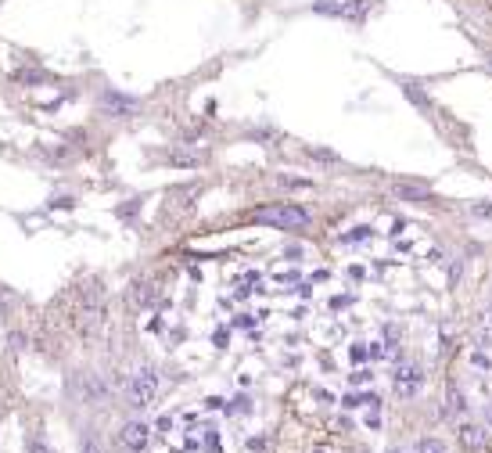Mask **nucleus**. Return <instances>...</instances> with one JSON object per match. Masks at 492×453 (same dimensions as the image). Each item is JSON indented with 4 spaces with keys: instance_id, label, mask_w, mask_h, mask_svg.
<instances>
[{
    "instance_id": "1",
    "label": "nucleus",
    "mask_w": 492,
    "mask_h": 453,
    "mask_svg": "<svg viewBox=\"0 0 492 453\" xmlns=\"http://www.w3.org/2000/svg\"><path fill=\"white\" fill-rule=\"evenodd\" d=\"M255 223H266V226H277V231H302V226H309V209H302V205L295 201H281V205H263V209L252 213Z\"/></svg>"
},
{
    "instance_id": "8",
    "label": "nucleus",
    "mask_w": 492,
    "mask_h": 453,
    "mask_svg": "<svg viewBox=\"0 0 492 453\" xmlns=\"http://www.w3.org/2000/svg\"><path fill=\"white\" fill-rule=\"evenodd\" d=\"M460 439H464L467 450H485V431L478 425H464L460 428Z\"/></svg>"
},
{
    "instance_id": "20",
    "label": "nucleus",
    "mask_w": 492,
    "mask_h": 453,
    "mask_svg": "<svg viewBox=\"0 0 492 453\" xmlns=\"http://www.w3.org/2000/svg\"><path fill=\"white\" fill-rule=\"evenodd\" d=\"M363 381H370V370H356L352 374V385H363Z\"/></svg>"
},
{
    "instance_id": "21",
    "label": "nucleus",
    "mask_w": 492,
    "mask_h": 453,
    "mask_svg": "<svg viewBox=\"0 0 492 453\" xmlns=\"http://www.w3.org/2000/svg\"><path fill=\"white\" fill-rule=\"evenodd\" d=\"M359 403H367V400H359V396H345V400H341V406H349V410L359 406Z\"/></svg>"
},
{
    "instance_id": "19",
    "label": "nucleus",
    "mask_w": 492,
    "mask_h": 453,
    "mask_svg": "<svg viewBox=\"0 0 492 453\" xmlns=\"http://www.w3.org/2000/svg\"><path fill=\"white\" fill-rule=\"evenodd\" d=\"M349 356H352V363H356V360H367V349H363V345H352Z\"/></svg>"
},
{
    "instance_id": "4",
    "label": "nucleus",
    "mask_w": 492,
    "mask_h": 453,
    "mask_svg": "<svg viewBox=\"0 0 492 453\" xmlns=\"http://www.w3.org/2000/svg\"><path fill=\"white\" fill-rule=\"evenodd\" d=\"M137 112H140V101L115 90V87H104L97 94V115H104V119H133Z\"/></svg>"
},
{
    "instance_id": "11",
    "label": "nucleus",
    "mask_w": 492,
    "mask_h": 453,
    "mask_svg": "<svg viewBox=\"0 0 492 453\" xmlns=\"http://www.w3.org/2000/svg\"><path fill=\"white\" fill-rule=\"evenodd\" d=\"M402 94H406V97H410V101H413V105H420L424 112H427V108H432V101H427V94H424V90H420L417 83H402Z\"/></svg>"
},
{
    "instance_id": "24",
    "label": "nucleus",
    "mask_w": 492,
    "mask_h": 453,
    "mask_svg": "<svg viewBox=\"0 0 492 453\" xmlns=\"http://www.w3.org/2000/svg\"><path fill=\"white\" fill-rule=\"evenodd\" d=\"M388 453H402V450H388Z\"/></svg>"
},
{
    "instance_id": "7",
    "label": "nucleus",
    "mask_w": 492,
    "mask_h": 453,
    "mask_svg": "<svg viewBox=\"0 0 492 453\" xmlns=\"http://www.w3.org/2000/svg\"><path fill=\"white\" fill-rule=\"evenodd\" d=\"M76 388L83 393V400H87V403H101V400H104V385H97V378H94V374L76 378Z\"/></svg>"
},
{
    "instance_id": "5",
    "label": "nucleus",
    "mask_w": 492,
    "mask_h": 453,
    "mask_svg": "<svg viewBox=\"0 0 492 453\" xmlns=\"http://www.w3.org/2000/svg\"><path fill=\"white\" fill-rule=\"evenodd\" d=\"M392 385H395L399 400H413L420 393V385H424V370L417 363H399L395 374H392Z\"/></svg>"
},
{
    "instance_id": "18",
    "label": "nucleus",
    "mask_w": 492,
    "mask_h": 453,
    "mask_svg": "<svg viewBox=\"0 0 492 453\" xmlns=\"http://www.w3.org/2000/svg\"><path fill=\"white\" fill-rule=\"evenodd\" d=\"M79 453H101V446H97L94 439H83V443H79Z\"/></svg>"
},
{
    "instance_id": "12",
    "label": "nucleus",
    "mask_w": 492,
    "mask_h": 453,
    "mask_svg": "<svg viewBox=\"0 0 492 453\" xmlns=\"http://www.w3.org/2000/svg\"><path fill=\"white\" fill-rule=\"evenodd\" d=\"M420 453H449V446L442 439H424L420 443Z\"/></svg>"
},
{
    "instance_id": "9",
    "label": "nucleus",
    "mask_w": 492,
    "mask_h": 453,
    "mask_svg": "<svg viewBox=\"0 0 492 453\" xmlns=\"http://www.w3.org/2000/svg\"><path fill=\"white\" fill-rule=\"evenodd\" d=\"M130 299H133V306H151V302H155V284L137 281L133 292H130Z\"/></svg>"
},
{
    "instance_id": "22",
    "label": "nucleus",
    "mask_w": 492,
    "mask_h": 453,
    "mask_svg": "<svg viewBox=\"0 0 492 453\" xmlns=\"http://www.w3.org/2000/svg\"><path fill=\"white\" fill-rule=\"evenodd\" d=\"M11 349H26V338L22 335H11Z\"/></svg>"
},
{
    "instance_id": "3",
    "label": "nucleus",
    "mask_w": 492,
    "mask_h": 453,
    "mask_svg": "<svg viewBox=\"0 0 492 453\" xmlns=\"http://www.w3.org/2000/svg\"><path fill=\"white\" fill-rule=\"evenodd\" d=\"M155 396H158V374H155V367H137L133 370V378H130V385H126V400H130V406H137V410H147L155 403Z\"/></svg>"
},
{
    "instance_id": "13",
    "label": "nucleus",
    "mask_w": 492,
    "mask_h": 453,
    "mask_svg": "<svg viewBox=\"0 0 492 453\" xmlns=\"http://www.w3.org/2000/svg\"><path fill=\"white\" fill-rule=\"evenodd\" d=\"M402 198H410V201H424V191L420 188H406V183H399V188H395Z\"/></svg>"
},
{
    "instance_id": "15",
    "label": "nucleus",
    "mask_w": 492,
    "mask_h": 453,
    "mask_svg": "<svg viewBox=\"0 0 492 453\" xmlns=\"http://www.w3.org/2000/svg\"><path fill=\"white\" fill-rule=\"evenodd\" d=\"M173 162H177V166H198L202 155H183V151H177V155H173Z\"/></svg>"
},
{
    "instance_id": "14",
    "label": "nucleus",
    "mask_w": 492,
    "mask_h": 453,
    "mask_svg": "<svg viewBox=\"0 0 492 453\" xmlns=\"http://www.w3.org/2000/svg\"><path fill=\"white\" fill-rule=\"evenodd\" d=\"M478 327H482L485 335H492V306H485V310L478 313Z\"/></svg>"
},
{
    "instance_id": "23",
    "label": "nucleus",
    "mask_w": 492,
    "mask_h": 453,
    "mask_svg": "<svg viewBox=\"0 0 492 453\" xmlns=\"http://www.w3.org/2000/svg\"><path fill=\"white\" fill-rule=\"evenodd\" d=\"M475 216H492V205H478V209H475Z\"/></svg>"
},
{
    "instance_id": "10",
    "label": "nucleus",
    "mask_w": 492,
    "mask_h": 453,
    "mask_svg": "<svg viewBox=\"0 0 492 453\" xmlns=\"http://www.w3.org/2000/svg\"><path fill=\"white\" fill-rule=\"evenodd\" d=\"M445 393H449V406L442 410V414H464V410H467V403H464L460 385H457V381H449V388H445Z\"/></svg>"
},
{
    "instance_id": "6",
    "label": "nucleus",
    "mask_w": 492,
    "mask_h": 453,
    "mask_svg": "<svg viewBox=\"0 0 492 453\" xmlns=\"http://www.w3.org/2000/svg\"><path fill=\"white\" fill-rule=\"evenodd\" d=\"M147 443H151V428H147L144 421H126L122 425V446L130 453H144Z\"/></svg>"
},
{
    "instance_id": "17",
    "label": "nucleus",
    "mask_w": 492,
    "mask_h": 453,
    "mask_svg": "<svg viewBox=\"0 0 492 453\" xmlns=\"http://www.w3.org/2000/svg\"><path fill=\"white\" fill-rule=\"evenodd\" d=\"M29 453H54L44 439H29Z\"/></svg>"
},
{
    "instance_id": "2",
    "label": "nucleus",
    "mask_w": 492,
    "mask_h": 453,
    "mask_svg": "<svg viewBox=\"0 0 492 453\" xmlns=\"http://www.w3.org/2000/svg\"><path fill=\"white\" fill-rule=\"evenodd\" d=\"M370 8H374V0H313V11L316 15L341 18V22H352V26L367 22Z\"/></svg>"
},
{
    "instance_id": "25",
    "label": "nucleus",
    "mask_w": 492,
    "mask_h": 453,
    "mask_svg": "<svg viewBox=\"0 0 492 453\" xmlns=\"http://www.w3.org/2000/svg\"><path fill=\"white\" fill-rule=\"evenodd\" d=\"M489 69H492V58H489Z\"/></svg>"
},
{
    "instance_id": "16",
    "label": "nucleus",
    "mask_w": 492,
    "mask_h": 453,
    "mask_svg": "<svg viewBox=\"0 0 492 453\" xmlns=\"http://www.w3.org/2000/svg\"><path fill=\"white\" fill-rule=\"evenodd\" d=\"M309 155L320 158V162H338V155L334 151H324V148H309Z\"/></svg>"
}]
</instances>
